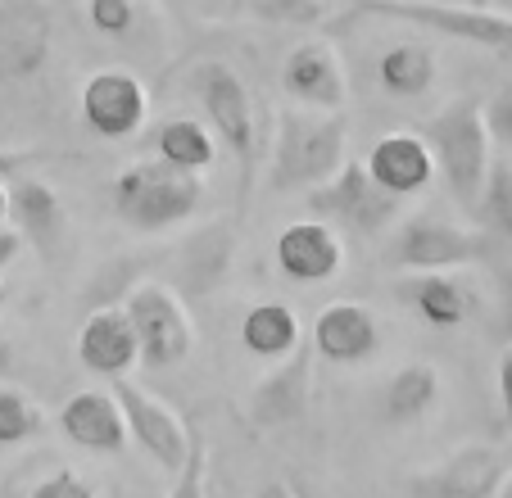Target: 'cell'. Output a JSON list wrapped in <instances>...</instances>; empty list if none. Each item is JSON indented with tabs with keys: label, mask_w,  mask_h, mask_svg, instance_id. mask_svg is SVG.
<instances>
[{
	"label": "cell",
	"mask_w": 512,
	"mask_h": 498,
	"mask_svg": "<svg viewBox=\"0 0 512 498\" xmlns=\"http://www.w3.org/2000/svg\"><path fill=\"white\" fill-rule=\"evenodd\" d=\"M340 163H345V118L313 105L281 109L268 177L277 191H309L327 182Z\"/></svg>",
	"instance_id": "obj_1"
},
{
	"label": "cell",
	"mask_w": 512,
	"mask_h": 498,
	"mask_svg": "<svg viewBox=\"0 0 512 498\" xmlns=\"http://www.w3.org/2000/svg\"><path fill=\"white\" fill-rule=\"evenodd\" d=\"M204 200V177L200 168H182V163L141 159L114 177V209L123 222L141 231H168L186 222Z\"/></svg>",
	"instance_id": "obj_2"
},
{
	"label": "cell",
	"mask_w": 512,
	"mask_h": 498,
	"mask_svg": "<svg viewBox=\"0 0 512 498\" xmlns=\"http://www.w3.org/2000/svg\"><path fill=\"white\" fill-rule=\"evenodd\" d=\"M490 141V118H485V105L476 96H458L454 105H445L426 123V145H431L435 163L445 173L449 195L463 209H476V200H481L485 173H490Z\"/></svg>",
	"instance_id": "obj_3"
},
{
	"label": "cell",
	"mask_w": 512,
	"mask_h": 498,
	"mask_svg": "<svg viewBox=\"0 0 512 498\" xmlns=\"http://www.w3.org/2000/svg\"><path fill=\"white\" fill-rule=\"evenodd\" d=\"M304 195H309V209L318 213V218L349 222V227L363 231V236H381V231L399 218V209H404V195L386 191V186L368 173V163H358V159H345L327 182L309 186Z\"/></svg>",
	"instance_id": "obj_4"
},
{
	"label": "cell",
	"mask_w": 512,
	"mask_h": 498,
	"mask_svg": "<svg viewBox=\"0 0 512 498\" xmlns=\"http://www.w3.org/2000/svg\"><path fill=\"white\" fill-rule=\"evenodd\" d=\"M195 96H200V105H204V114H209L213 132L223 136L227 150L241 159V168H245L241 182H245V191H250L254 163H259V127H254L250 87L236 77V68L209 59V64L195 68Z\"/></svg>",
	"instance_id": "obj_5"
},
{
	"label": "cell",
	"mask_w": 512,
	"mask_h": 498,
	"mask_svg": "<svg viewBox=\"0 0 512 498\" xmlns=\"http://www.w3.org/2000/svg\"><path fill=\"white\" fill-rule=\"evenodd\" d=\"M127 317H132L136 345H141V363L150 367H173L191 354L195 331H191V313H186L182 295L164 281H141L127 295Z\"/></svg>",
	"instance_id": "obj_6"
},
{
	"label": "cell",
	"mask_w": 512,
	"mask_h": 498,
	"mask_svg": "<svg viewBox=\"0 0 512 498\" xmlns=\"http://www.w3.org/2000/svg\"><path fill=\"white\" fill-rule=\"evenodd\" d=\"M358 14H381V19L417 23V28L445 32L458 41H476L490 50H512V19L494 14L485 5H426V0H354Z\"/></svg>",
	"instance_id": "obj_7"
},
{
	"label": "cell",
	"mask_w": 512,
	"mask_h": 498,
	"mask_svg": "<svg viewBox=\"0 0 512 498\" xmlns=\"http://www.w3.org/2000/svg\"><path fill=\"white\" fill-rule=\"evenodd\" d=\"M485 240L476 231L458 227L454 218L440 213H417L399 227V236L390 240L386 263L390 268H408V272H440V268H463V263L481 259Z\"/></svg>",
	"instance_id": "obj_8"
},
{
	"label": "cell",
	"mask_w": 512,
	"mask_h": 498,
	"mask_svg": "<svg viewBox=\"0 0 512 498\" xmlns=\"http://www.w3.org/2000/svg\"><path fill=\"white\" fill-rule=\"evenodd\" d=\"M114 399H118V408H123V422H127V431L136 435V444L164 471H182L186 449H191V431L182 426V417H177L164 399H155L145 385L127 381V372L114 376Z\"/></svg>",
	"instance_id": "obj_9"
},
{
	"label": "cell",
	"mask_w": 512,
	"mask_h": 498,
	"mask_svg": "<svg viewBox=\"0 0 512 498\" xmlns=\"http://www.w3.org/2000/svg\"><path fill=\"white\" fill-rule=\"evenodd\" d=\"M55 19L41 0H0V82L37 77L50 59Z\"/></svg>",
	"instance_id": "obj_10"
},
{
	"label": "cell",
	"mask_w": 512,
	"mask_h": 498,
	"mask_svg": "<svg viewBox=\"0 0 512 498\" xmlns=\"http://www.w3.org/2000/svg\"><path fill=\"white\" fill-rule=\"evenodd\" d=\"M82 118L96 136H132L136 127L145 123V87L132 73H118V68H105V73H91L87 87H82Z\"/></svg>",
	"instance_id": "obj_11"
},
{
	"label": "cell",
	"mask_w": 512,
	"mask_h": 498,
	"mask_svg": "<svg viewBox=\"0 0 512 498\" xmlns=\"http://www.w3.org/2000/svg\"><path fill=\"white\" fill-rule=\"evenodd\" d=\"M281 87L295 105H313V109H340L345 105V64H340L336 46L327 41H304L286 55L281 64Z\"/></svg>",
	"instance_id": "obj_12"
},
{
	"label": "cell",
	"mask_w": 512,
	"mask_h": 498,
	"mask_svg": "<svg viewBox=\"0 0 512 498\" xmlns=\"http://www.w3.org/2000/svg\"><path fill=\"white\" fill-rule=\"evenodd\" d=\"M277 263L290 281L318 286V281H327L340 272L345 245H340V236L322 218H309V222H295V227H286L277 236Z\"/></svg>",
	"instance_id": "obj_13"
},
{
	"label": "cell",
	"mask_w": 512,
	"mask_h": 498,
	"mask_svg": "<svg viewBox=\"0 0 512 498\" xmlns=\"http://www.w3.org/2000/svg\"><path fill=\"white\" fill-rule=\"evenodd\" d=\"M381 331H377V313L354 299H340V304H327L313 322V345H318L322 358L331 363H363V358L377 349Z\"/></svg>",
	"instance_id": "obj_14"
},
{
	"label": "cell",
	"mask_w": 512,
	"mask_h": 498,
	"mask_svg": "<svg viewBox=\"0 0 512 498\" xmlns=\"http://www.w3.org/2000/svg\"><path fill=\"white\" fill-rule=\"evenodd\" d=\"M78 358L96 376H123L132 363H141V345H136L127 308H96V313L82 322Z\"/></svg>",
	"instance_id": "obj_15"
},
{
	"label": "cell",
	"mask_w": 512,
	"mask_h": 498,
	"mask_svg": "<svg viewBox=\"0 0 512 498\" xmlns=\"http://www.w3.org/2000/svg\"><path fill=\"white\" fill-rule=\"evenodd\" d=\"M59 426H64L68 440L91 453H118L127 440L123 408H118V399L105 390H78L59 408Z\"/></svg>",
	"instance_id": "obj_16"
},
{
	"label": "cell",
	"mask_w": 512,
	"mask_h": 498,
	"mask_svg": "<svg viewBox=\"0 0 512 498\" xmlns=\"http://www.w3.org/2000/svg\"><path fill=\"white\" fill-rule=\"evenodd\" d=\"M368 173L377 177L386 191L395 195H413L426 191L435 177V154L422 136L413 132H386L377 145L368 150Z\"/></svg>",
	"instance_id": "obj_17"
},
{
	"label": "cell",
	"mask_w": 512,
	"mask_h": 498,
	"mask_svg": "<svg viewBox=\"0 0 512 498\" xmlns=\"http://www.w3.org/2000/svg\"><path fill=\"white\" fill-rule=\"evenodd\" d=\"M499 480H503V458L494 449H485V444H472V449H458L440 471L422 476L413 489H422V494L485 498L499 489Z\"/></svg>",
	"instance_id": "obj_18"
},
{
	"label": "cell",
	"mask_w": 512,
	"mask_h": 498,
	"mask_svg": "<svg viewBox=\"0 0 512 498\" xmlns=\"http://www.w3.org/2000/svg\"><path fill=\"white\" fill-rule=\"evenodd\" d=\"M10 222L23 231V240L37 249H55L59 231H64V209H59V195L50 191L41 177H19L10 186Z\"/></svg>",
	"instance_id": "obj_19"
},
{
	"label": "cell",
	"mask_w": 512,
	"mask_h": 498,
	"mask_svg": "<svg viewBox=\"0 0 512 498\" xmlns=\"http://www.w3.org/2000/svg\"><path fill=\"white\" fill-rule=\"evenodd\" d=\"M241 345L259 358H281L300 345V322L286 304H259L241 322Z\"/></svg>",
	"instance_id": "obj_20"
},
{
	"label": "cell",
	"mask_w": 512,
	"mask_h": 498,
	"mask_svg": "<svg viewBox=\"0 0 512 498\" xmlns=\"http://www.w3.org/2000/svg\"><path fill=\"white\" fill-rule=\"evenodd\" d=\"M413 304L431 326H458L472 313V290L458 277H449V268H440L413 281Z\"/></svg>",
	"instance_id": "obj_21"
},
{
	"label": "cell",
	"mask_w": 512,
	"mask_h": 498,
	"mask_svg": "<svg viewBox=\"0 0 512 498\" xmlns=\"http://www.w3.org/2000/svg\"><path fill=\"white\" fill-rule=\"evenodd\" d=\"M435 399H440V376H435V367H426V363L399 367L386 385V412L395 422H417L422 412L435 408Z\"/></svg>",
	"instance_id": "obj_22"
},
{
	"label": "cell",
	"mask_w": 512,
	"mask_h": 498,
	"mask_svg": "<svg viewBox=\"0 0 512 498\" xmlns=\"http://www.w3.org/2000/svg\"><path fill=\"white\" fill-rule=\"evenodd\" d=\"M381 82L395 96H426L435 82V55L417 41H399L381 55Z\"/></svg>",
	"instance_id": "obj_23"
},
{
	"label": "cell",
	"mask_w": 512,
	"mask_h": 498,
	"mask_svg": "<svg viewBox=\"0 0 512 498\" xmlns=\"http://www.w3.org/2000/svg\"><path fill=\"white\" fill-rule=\"evenodd\" d=\"M159 154L168 163H182V168H209L218 145H213V132L195 118H168L159 127Z\"/></svg>",
	"instance_id": "obj_24"
},
{
	"label": "cell",
	"mask_w": 512,
	"mask_h": 498,
	"mask_svg": "<svg viewBox=\"0 0 512 498\" xmlns=\"http://www.w3.org/2000/svg\"><path fill=\"white\" fill-rule=\"evenodd\" d=\"M182 263L191 272V290H209L223 281L227 263H232V231L227 227H209L182 249Z\"/></svg>",
	"instance_id": "obj_25"
},
{
	"label": "cell",
	"mask_w": 512,
	"mask_h": 498,
	"mask_svg": "<svg viewBox=\"0 0 512 498\" xmlns=\"http://www.w3.org/2000/svg\"><path fill=\"white\" fill-rule=\"evenodd\" d=\"M476 209L494 222V231H503L512 240V159H490V173H485Z\"/></svg>",
	"instance_id": "obj_26"
},
{
	"label": "cell",
	"mask_w": 512,
	"mask_h": 498,
	"mask_svg": "<svg viewBox=\"0 0 512 498\" xmlns=\"http://www.w3.org/2000/svg\"><path fill=\"white\" fill-rule=\"evenodd\" d=\"M41 431V408L23 390L0 385V444H19L32 440Z\"/></svg>",
	"instance_id": "obj_27"
},
{
	"label": "cell",
	"mask_w": 512,
	"mask_h": 498,
	"mask_svg": "<svg viewBox=\"0 0 512 498\" xmlns=\"http://www.w3.org/2000/svg\"><path fill=\"white\" fill-rule=\"evenodd\" d=\"M250 14L277 23V28H309V23L327 19V5L322 0H241Z\"/></svg>",
	"instance_id": "obj_28"
},
{
	"label": "cell",
	"mask_w": 512,
	"mask_h": 498,
	"mask_svg": "<svg viewBox=\"0 0 512 498\" xmlns=\"http://www.w3.org/2000/svg\"><path fill=\"white\" fill-rule=\"evenodd\" d=\"M91 23L109 37L132 28V0H91Z\"/></svg>",
	"instance_id": "obj_29"
},
{
	"label": "cell",
	"mask_w": 512,
	"mask_h": 498,
	"mask_svg": "<svg viewBox=\"0 0 512 498\" xmlns=\"http://www.w3.org/2000/svg\"><path fill=\"white\" fill-rule=\"evenodd\" d=\"M55 494L87 498V494H91V485H87V480H78L73 471H59V476H50V480H41V485H37V498H55Z\"/></svg>",
	"instance_id": "obj_30"
},
{
	"label": "cell",
	"mask_w": 512,
	"mask_h": 498,
	"mask_svg": "<svg viewBox=\"0 0 512 498\" xmlns=\"http://www.w3.org/2000/svg\"><path fill=\"white\" fill-rule=\"evenodd\" d=\"M485 118H490V132L499 136V141H508V145H512V87L503 91V96L494 100L490 109H485Z\"/></svg>",
	"instance_id": "obj_31"
},
{
	"label": "cell",
	"mask_w": 512,
	"mask_h": 498,
	"mask_svg": "<svg viewBox=\"0 0 512 498\" xmlns=\"http://www.w3.org/2000/svg\"><path fill=\"white\" fill-rule=\"evenodd\" d=\"M23 245H28V240H23V231L14 227V222L0 218V268L19 259V249H23Z\"/></svg>",
	"instance_id": "obj_32"
},
{
	"label": "cell",
	"mask_w": 512,
	"mask_h": 498,
	"mask_svg": "<svg viewBox=\"0 0 512 498\" xmlns=\"http://www.w3.org/2000/svg\"><path fill=\"white\" fill-rule=\"evenodd\" d=\"M499 403H503V417L512 426V349L499 358Z\"/></svg>",
	"instance_id": "obj_33"
},
{
	"label": "cell",
	"mask_w": 512,
	"mask_h": 498,
	"mask_svg": "<svg viewBox=\"0 0 512 498\" xmlns=\"http://www.w3.org/2000/svg\"><path fill=\"white\" fill-rule=\"evenodd\" d=\"M41 154L37 150H14V154H0V173H14V168H23V163H37Z\"/></svg>",
	"instance_id": "obj_34"
},
{
	"label": "cell",
	"mask_w": 512,
	"mask_h": 498,
	"mask_svg": "<svg viewBox=\"0 0 512 498\" xmlns=\"http://www.w3.org/2000/svg\"><path fill=\"white\" fill-rule=\"evenodd\" d=\"M10 367H14V345L10 336H0V376H10Z\"/></svg>",
	"instance_id": "obj_35"
},
{
	"label": "cell",
	"mask_w": 512,
	"mask_h": 498,
	"mask_svg": "<svg viewBox=\"0 0 512 498\" xmlns=\"http://www.w3.org/2000/svg\"><path fill=\"white\" fill-rule=\"evenodd\" d=\"M494 494H503V498H512V471H508V476H503V480H499V489H494Z\"/></svg>",
	"instance_id": "obj_36"
},
{
	"label": "cell",
	"mask_w": 512,
	"mask_h": 498,
	"mask_svg": "<svg viewBox=\"0 0 512 498\" xmlns=\"http://www.w3.org/2000/svg\"><path fill=\"white\" fill-rule=\"evenodd\" d=\"M0 304H5V281H0Z\"/></svg>",
	"instance_id": "obj_37"
},
{
	"label": "cell",
	"mask_w": 512,
	"mask_h": 498,
	"mask_svg": "<svg viewBox=\"0 0 512 498\" xmlns=\"http://www.w3.org/2000/svg\"><path fill=\"white\" fill-rule=\"evenodd\" d=\"M472 5H485V0H472Z\"/></svg>",
	"instance_id": "obj_38"
}]
</instances>
